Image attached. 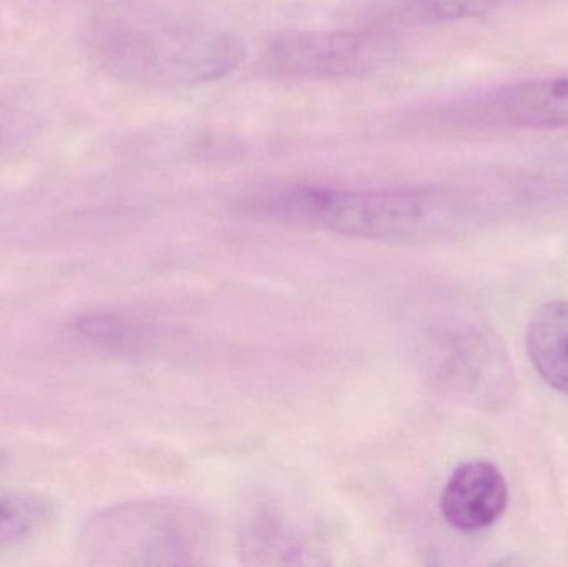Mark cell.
<instances>
[{
    "label": "cell",
    "instance_id": "obj_1",
    "mask_svg": "<svg viewBox=\"0 0 568 567\" xmlns=\"http://www.w3.org/2000/svg\"><path fill=\"white\" fill-rule=\"evenodd\" d=\"M253 215L379 242L449 239L499 212L496 193L459 186L344 190L294 185L246 200Z\"/></svg>",
    "mask_w": 568,
    "mask_h": 567
},
{
    "label": "cell",
    "instance_id": "obj_3",
    "mask_svg": "<svg viewBox=\"0 0 568 567\" xmlns=\"http://www.w3.org/2000/svg\"><path fill=\"white\" fill-rule=\"evenodd\" d=\"M404 123L413 132L439 135L568 129V73L463 93L420 107Z\"/></svg>",
    "mask_w": 568,
    "mask_h": 567
},
{
    "label": "cell",
    "instance_id": "obj_5",
    "mask_svg": "<svg viewBox=\"0 0 568 567\" xmlns=\"http://www.w3.org/2000/svg\"><path fill=\"white\" fill-rule=\"evenodd\" d=\"M509 488L493 463L469 462L450 475L440 495V513L457 531L474 535L496 525L507 509Z\"/></svg>",
    "mask_w": 568,
    "mask_h": 567
},
{
    "label": "cell",
    "instance_id": "obj_6",
    "mask_svg": "<svg viewBox=\"0 0 568 567\" xmlns=\"http://www.w3.org/2000/svg\"><path fill=\"white\" fill-rule=\"evenodd\" d=\"M527 352L544 382L568 395V302H550L534 313Z\"/></svg>",
    "mask_w": 568,
    "mask_h": 567
},
{
    "label": "cell",
    "instance_id": "obj_7",
    "mask_svg": "<svg viewBox=\"0 0 568 567\" xmlns=\"http://www.w3.org/2000/svg\"><path fill=\"white\" fill-rule=\"evenodd\" d=\"M507 0H371L364 23L394 26H439L487 16Z\"/></svg>",
    "mask_w": 568,
    "mask_h": 567
},
{
    "label": "cell",
    "instance_id": "obj_4",
    "mask_svg": "<svg viewBox=\"0 0 568 567\" xmlns=\"http://www.w3.org/2000/svg\"><path fill=\"white\" fill-rule=\"evenodd\" d=\"M400 52L390 27L284 30L266 40L260 65L268 75L293 80L356 79L379 72Z\"/></svg>",
    "mask_w": 568,
    "mask_h": 567
},
{
    "label": "cell",
    "instance_id": "obj_9",
    "mask_svg": "<svg viewBox=\"0 0 568 567\" xmlns=\"http://www.w3.org/2000/svg\"><path fill=\"white\" fill-rule=\"evenodd\" d=\"M52 506L45 498L29 493L0 495V553L22 545L50 518Z\"/></svg>",
    "mask_w": 568,
    "mask_h": 567
},
{
    "label": "cell",
    "instance_id": "obj_2",
    "mask_svg": "<svg viewBox=\"0 0 568 567\" xmlns=\"http://www.w3.org/2000/svg\"><path fill=\"white\" fill-rule=\"evenodd\" d=\"M87 49L113 79L159 89L219 82L246 57L235 33L130 0L93 10Z\"/></svg>",
    "mask_w": 568,
    "mask_h": 567
},
{
    "label": "cell",
    "instance_id": "obj_10",
    "mask_svg": "<svg viewBox=\"0 0 568 567\" xmlns=\"http://www.w3.org/2000/svg\"><path fill=\"white\" fill-rule=\"evenodd\" d=\"M26 117L16 107L0 102V152L9 149L26 133Z\"/></svg>",
    "mask_w": 568,
    "mask_h": 567
},
{
    "label": "cell",
    "instance_id": "obj_11",
    "mask_svg": "<svg viewBox=\"0 0 568 567\" xmlns=\"http://www.w3.org/2000/svg\"><path fill=\"white\" fill-rule=\"evenodd\" d=\"M7 465H9V455L0 448V472H3V469L7 468Z\"/></svg>",
    "mask_w": 568,
    "mask_h": 567
},
{
    "label": "cell",
    "instance_id": "obj_8",
    "mask_svg": "<svg viewBox=\"0 0 568 567\" xmlns=\"http://www.w3.org/2000/svg\"><path fill=\"white\" fill-rule=\"evenodd\" d=\"M510 209L568 205V156L547 160L500 180Z\"/></svg>",
    "mask_w": 568,
    "mask_h": 567
}]
</instances>
